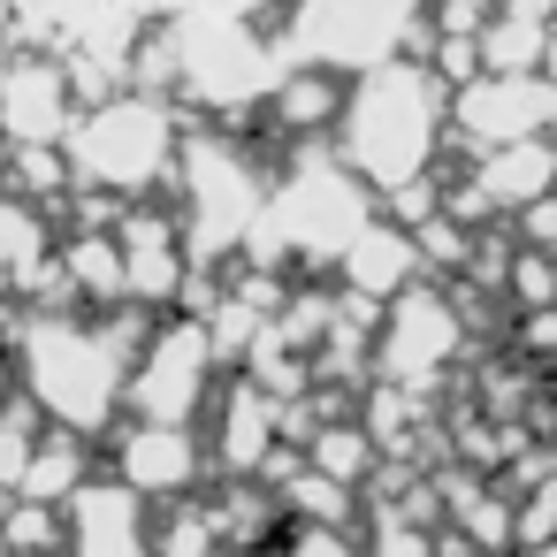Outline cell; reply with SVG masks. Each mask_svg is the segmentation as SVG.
Listing matches in <instances>:
<instances>
[{"label": "cell", "mask_w": 557, "mask_h": 557, "mask_svg": "<svg viewBox=\"0 0 557 557\" xmlns=\"http://www.w3.org/2000/svg\"><path fill=\"white\" fill-rule=\"evenodd\" d=\"M85 481V435H39L32 443V458H24V473H16V488L9 496H32V504H70V488Z\"/></svg>", "instance_id": "cell-10"}, {"label": "cell", "mask_w": 557, "mask_h": 557, "mask_svg": "<svg viewBox=\"0 0 557 557\" xmlns=\"http://www.w3.org/2000/svg\"><path fill=\"white\" fill-rule=\"evenodd\" d=\"M207 359H214V336H207V329H191V321L153 329V336L131 351L123 389H131V405H138L146 420H191V405H199V389H207Z\"/></svg>", "instance_id": "cell-4"}, {"label": "cell", "mask_w": 557, "mask_h": 557, "mask_svg": "<svg viewBox=\"0 0 557 557\" xmlns=\"http://www.w3.org/2000/svg\"><path fill=\"white\" fill-rule=\"evenodd\" d=\"M62 511H70V557H146L138 488H123V481H77Z\"/></svg>", "instance_id": "cell-8"}, {"label": "cell", "mask_w": 557, "mask_h": 557, "mask_svg": "<svg viewBox=\"0 0 557 557\" xmlns=\"http://www.w3.org/2000/svg\"><path fill=\"white\" fill-rule=\"evenodd\" d=\"M70 138V176H85L92 191H146L161 169H169V108L146 100V92H123V100H100L85 123L62 131Z\"/></svg>", "instance_id": "cell-3"}, {"label": "cell", "mask_w": 557, "mask_h": 557, "mask_svg": "<svg viewBox=\"0 0 557 557\" xmlns=\"http://www.w3.org/2000/svg\"><path fill=\"white\" fill-rule=\"evenodd\" d=\"M138 351V321H70V313H32L9 344V367L24 382V397L39 405V420L70 428V435H100L115 420L123 374Z\"/></svg>", "instance_id": "cell-1"}, {"label": "cell", "mask_w": 557, "mask_h": 557, "mask_svg": "<svg viewBox=\"0 0 557 557\" xmlns=\"http://www.w3.org/2000/svg\"><path fill=\"white\" fill-rule=\"evenodd\" d=\"M290 557H351V542H344V534H329V519H306V527H298V542H290Z\"/></svg>", "instance_id": "cell-15"}, {"label": "cell", "mask_w": 557, "mask_h": 557, "mask_svg": "<svg viewBox=\"0 0 557 557\" xmlns=\"http://www.w3.org/2000/svg\"><path fill=\"white\" fill-rule=\"evenodd\" d=\"M435 108L443 100H435V77L428 70H405V62L374 70L359 85V100H351V123H344L351 161L374 184H412L420 161H428V138H435Z\"/></svg>", "instance_id": "cell-2"}, {"label": "cell", "mask_w": 557, "mask_h": 557, "mask_svg": "<svg viewBox=\"0 0 557 557\" xmlns=\"http://www.w3.org/2000/svg\"><path fill=\"white\" fill-rule=\"evenodd\" d=\"M549 9L542 0H519L511 16H496V32L481 39V54H488V70H527L534 54H542V39H549V24H542Z\"/></svg>", "instance_id": "cell-11"}, {"label": "cell", "mask_w": 557, "mask_h": 557, "mask_svg": "<svg viewBox=\"0 0 557 557\" xmlns=\"http://www.w3.org/2000/svg\"><path fill=\"white\" fill-rule=\"evenodd\" d=\"M367 450H374V443H367L359 428H336V435H321V443H313V466H321V473H336V481H359V473H367Z\"/></svg>", "instance_id": "cell-13"}, {"label": "cell", "mask_w": 557, "mask_h": 557, "mask_svg": "<svg viewBox=\"0 0 557 557\" xmlns=\"http://www.w3.org/2000/svg\"><path fill=\"white\" fill-rule=\"evenodd\" d=\"M412 16H420V0H306L298 47L321 62H382Z\"/></svg>", "instance_id": "cell-5"}, {"label": "cell", "mask_w": 557, "mask_h": 557, "mask_svg": "<svg viewBox=\"0 0 557 557\" xmlns=\"http://www.w3.org/2000/svg\"><path fill=\"white\" fill-rule=\"evenodd\" d=\"M344 260H351V283H359V290H397V283L420 268L412 245H405V237H382V230H367Z\"/></svg>", "instance_id": "cell-12"}, {"label": "cell", "mask_w": 557, "mask_h": 557, "mask_svg": "<svg viewBox=\"0 0 557 557\" xmlns=\"http://www.w3.org/2000/svg\"><path fill=\"white\" fill-rule=\"evenodd\" d=\"M557 115V85L534 77V70H511V77H481L466 85L458 100V123L481 138V146H511V138H534L542 123Z\"/></svg>", "instance_id": "cell-7"}, {"label": "cell", "mask_w": 557, "mask_h": 557, "mask_svg": "<svg viewBox=\"0 0 557 557\" xmlns=\"http://www.w3.org/2000/svg\"><path fill=\"white\" fill-rule=\"evenodd\" d=\"M70 131V70L47 54L0 62V138L9 146H62Z\"/></svg>", "instance_id": "cell-6"}, {"label": "cell", "mask_w": 557, "mask_h": 557, "mask_svg": "<svg viewBox=\"0 0 557 557\" xmlns=\"http://www.w3.org/2000/svg\"><path fill=\"white\" fill-rule=\"evenodd\" d=\"M336 108V85H321V77H290L283 92H275V115L283 123H321Z\"/></svg>", "instance_id": "cell-14"}, {"label": "cell", "mask_w": 557, "mask_h": 557, "mask_svg": "<svg viewBox=\"0 0 557 557\" xmlns=\"http://www.w3.org/2000/svg\"><path fill=\"white\" fill-rule=\"evenodd\" d=\"M115 466H123V488L161 496V488H184L199 473V450H191L184 420H146V428H131V443H123Z\"/></svg>", "instance_id": "cell-9"}]
</instances>
